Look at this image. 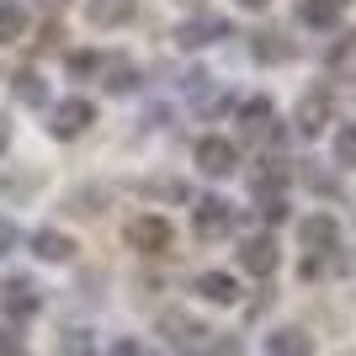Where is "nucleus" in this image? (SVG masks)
Returning a JSON list of instances; mask_svg holds the SVG:
<instances>
[{"instance_id":"nucleus-1","label":"nucleus","mask_w":356,"mask_h":356,"mask_svg":"<svg viewBox=\"0 0 356 356\" xmlns=\"http://www.w3.org/2000/svg\"><path fill=\"white\" fill-rule=\"evenodd\" d=\"M122 239H128V250H138V255H170L176 229H170V218H160V213H138V218H128Z\"/></svg>"},{"instance_id":"nucleus-2","label":"nucleus","mask_w":356,"mask_h":356,"mask_svg":"<svg viewBox=\"0 0 356 356\" xmlns=\"http://www.w3.org/2000/svg\"><path fill=\"white\" fill-rule=\"evenodd\" d=\"M0 314L16 319V325H27V319L43 314V293L32 287V277H6L0 282Z\"/></svg>"},{"instance_id":"nucleus-3","label":"nucleus","mask_w":356,"mask_h":356,"mask_svg":"<svg viewBox=\"0 0 356 356\" xmlns=\"http://www.w3.org/2000/svg\"><path fill=\"white\" fill-rule=\"evenodd\" d=\"M96 122V106L86 102V96H64V102H54V112H48V134L54 138H80Z\"/></svg>"},{"instance_id":"nucleus-4","label":"nucleus","mask_w":356,"mask_h":356,"mask_svg":"<svg viewBox=\"0 0 356 356\" xmlns=\"http://www.w3.org/2000/svg\"><path fill=\"white\" fill-rule=\"evenodd\" d=\"M192 160H197V170H202V176L218 181V176H234V170H239V149L229 144L223 134H208V138H197Z\"/></svg>"},{"instance_id":"nucleus-5","label":"nucleus","mask_w":356,"mask_h":356,"mask_svg":"<svg viewBox=\"0 0 356 356\" xmlns=\"http://www.w3.org/2000/svg\"><path fill=\"white\" fill-rule=\"evenodd\" d=\"M298 239H303V250L330 261V255L341 250V223L330 218V213H309V218H298Z\"/></svg>"},{"instance_id":"nucleus-6","label":"nucleus","mask_w":356,"mask_h":356,"mask_svg":"<svg viewBox=\"0 0 356 356\" xmlns=\"http://www.w3.org/2000/svg\"><path fill=\"white\" fill-rule=\"evenodd\" d=\"M330 112H335V96H330V86H314V90H303V102H298V134L303 138H319L330 128Z\"/></svg>"},{"instance_id":"nucleus-7","label":"nucleus","mask_w":356,"mask_h":356,"mask_svg":"<svg viewBox=\"0 0 356 356\" xmlns=\"http://www.w3.org/2000/svg\"><path fill=\"white\" fill-rule=\"evenodd\" d=\"M277 261H282V250H277V234H245L239 239V266L250 271V277H271L277 271Z\"/></svg>"},{"instance_id":"nucleus-8","label":"nucleus","mask_w":356,"mask_h":356,"mask_svg":"<svg viewBox=\"0 0 356 356\" xmlns=\"http://www.w3.org/2000/svg\"><path fill=\"white\" fill-rule=\"evenodd\" d=\"M239 128H245V138H261V144H282V128H277V106L266 102V96H250V102L239 106Z\"/></svg>"},{"instance_id":"nucleus-9","label":"nucleus","mask_w":356,"mask_h":356,"mask_svg":"<svg viewBox=\"0 0 356 356\" xmlns=\"http://www.w3.org/2000/svg\"><path fill=\"white\" fill-rule=\"evenodd\" d=\"M170 38H176V48H208V43H218V38H234V27H229L223 16H186Z\"/></svg>"},{"instance_id":"nucleus-10","label":"nucleus","mask_w":356,"mask_h":356,"mask_svg":"<svg viewBox=\"0 0 356 356\" xmlns=\"http://www.w3.org/2000/svg\"><path fill=\"white\" fill-rule=\"evenodd\" d=\"M192 229L197 239H223L229 229H234V202H223V197H202L192 213Z\"/></svg>"},{"instance_id":"nucleus-11","label":"nucleus","mask_w":356,"mask_h":356,"mask_svg":"<svg viewBox=\"0 0 356 356\" xmlns=\"http://www.w3.org/2000/svg\"><path fill=\"white\" fill-rule=\"evenodd\" d=\"M266 356H314V335L298 325H282L266 335Z\"/></svg>"},{"instance_id":"nucleus-12","label":"nucleus","mask_w":356,"mask_h":356,"mask_svg":"<svg viewBox=\"0 0 356 356\" xmlns=\"http://www.w3.org/2000/svg\"><path fill=\"white\" fill-rule=\"evenodd\" d=\"M250 59L255 64H287V59H293V43H287L277 27H266V32H255V38H250Z\"/></svg>"},{"instance_id":"nucleus-13","label":"nucleus","mask_w":356,"mask_h":356,"mask_svg":"<svg viewBox=\"0 0 356 356\" xmlns=\"http://www.w3.org/2000/svg\"><path fill=\"white\" fill-rule=\"evenodd\" d=\"M341 11H346V0H298V22H303V27H314V32L335 27V22H341Z\"/></svg>"},{"instance_id":"nucleus-14","label":"nucleus","mask_w":356,"mask_h":356,"mask_svg":"<svg viewBox=\"0 0 356 356\" xmlns=\"http://www.w3.org/2000/svg\"><path fill=\"white\" fill-rule=\"evenodd\" d=\"M160 330H165V335H170V341H176V346H186V351H192V346H197V341H202V335H208V330L197 325L192 314H181V309H170V314H160Z\"/></svg>"},{"instance_id":"nucleus-15","label":"nucleus","mask_w":356,"mask_h":356,"mask_svg":"<svg viewBox=\"0 0 356 356\" xmlns=\"http://www.w3.org/2000/svg\"><path fill=\"white\" fill-rule=\"evenodd\" d=\"M32 255L59 266V261H70V255H74V239L59 234V229H38V234H32Z\"/></svg>"},{"instance_id":"nucleus-16","label":"nucleus","mask_w":356,"mask_h":356,"mask_svg":"<svg viewBox=\"0 0 356 356\" xmlns=\"http://www.w3.org/2000/svg\"><path fill=\"white\" fill-rule=\"evenodd\" d=\"M128 16H134V0H86L90 27H122Z\"/></svg>"},{"instance_id":"nucleus-17","label":"nucleus","mask_w":356,"mask_h":356,"mask_svg":"<svg viewBox=\"0 0 356 356\" xmlns=\"http://www.w3.org/2000/svg\"><path fill=\"white\" fill-rule=\"evenodd\" d=\"M192 287H197V298H208V303H234L239 298V282L229 277V271H202Z\"/></svg>"},{"instance_id":"nucleus-18","label":"nucleus","mask_w":356,"mask_h":356,"mask_svg":"<svg viewBox=\"0 0 356 356\" xmlns=\"http://www.w3.org/2000/svg\"><path fill=\"white\" fill-rule=\"evenodd\" d=\"M11 96H16L22 106H43V102H48V80H43L38 70H16V74H11Z\"/></svg>"},{"instance_id":"nucleus-19","label":"nucleus","mask_w":356,"mask_h":356,"mask_svg":"<svg viewBox=\"0 0 356 356\" xmlns=\"http://www.w3.org/2000/svg\"><path fill=\"white\" fill-rule=\"evenodd\" d=\"M102 70H106L102 86L112 90V96H122V90H134V86H138V70H134L128 59H102Z\"/></svg>"},{"instance_id":"nucleus-20","label":"nucleus","mask_w":356,"mask_h":356,"mask_svg":"<svg viewBox=\"0 0 356 356\" xmlns=\"http://www.w3.org/2000/svg\"><path fill=\"white\" fill-rule=\"evenodd\" d=\"M22 32H27V11L16 0H0V43H22Z\"/></svg>"},{"instance_id":"nucleus-21","label":"nucleus","mask_w":356,"mask_h":356,"mask_svg":"<svg viewBox=\"0 0 356 356\" xmlns=\"http://www.w3.org/2000/svg\"><path fill=\"white\" fill-rule=\"evenodd\" d=\"M64 70H70L74 80H90V74L102 70V54H96V48H74V54H64Z\"/></svg>"},{"instance_id":"nucleus-22","label":"nucleus","mask_w":356,"mask_h":356,"mask_svg":"<svg viewBox=\"0 0 356 356\" xmlns=\"http://www.w3.org/2000/svg\"><path fill=\"white\" fill-rule=\"evenodd\" d=\"M255 208H261V223H287V197L282 192H255Z\"/></svg>"},{"instance_id":"nucleus-23","label":"nucleus","mask_w":356,"mask_h":356,"mask_svg":"<svg viewBox=\"0 0 356 356\" xmlns=\"http://www.w3.org/2000/svg\"><path fill=\"white\" fill-rule=\"evenodd\" d=\"M335 165H341V170L356 165V122H346L341 134H335Z\"/></svg>"},{"instance_id":"nucleus-24","label":"nucleus","mask_w":356,"mask_h":356,"mask_svg":"<svg viewBox=\"0 0 356 356\" xmlns=\"http://www.w3.org/2000/svg\"><path fill=\"white\" fill-rule=\"evenodd\" d=\"M144 192L149 197H170V202H186V197H192L186 181H144Z\"/></svg>"},{"instance_id":"nucleus-25","label":"nucleus","mask_w":356,"mask_h":356,"mask_svg":"<svg viewBox=\"0 0 356 356\" xmlns=\"http://www.w3.org/2000/svg\"><path fill=\"white\" fill-rule=\"evenodd\" d=\"M303 181H309V186H314L319 197H335V192H341V181H335V176H325V170H303Z\"/></svg>"},{"instance_id":"nucleus-26","label":"nucleus","mask_w":356,"mask_h":356,"mask_svg":"<svg viewBox=\"0 0 356 356\" xmlns=\"http://www.w3.org/2000/svg\"><path fill=\"white\" fill-rule=\"evenodd\" d=\"M112 356H160L154 346H144V341H134V335H122L118 346H112Z\"/></svg>"},{"instance_id":"nucleus-27","label":"nucleus","mask_w":356,"mask_h":356,"mask_svg":"<svg viewBox=\"0 0 356 356\" xmlns=\"http://www.w3.org/2000/svg\"><path fill=\"white\" fill-rule=\"evenodd\" d=\"M356 54V32H341V43L330 48V64H341V59H351Z\"/></svg>"},{"instance_id":"nucleus-28","label":"nucleus","mask_w":356,"mask_h":356,"mask_svg":"<svg viewBox=\"0 0 356 356\" xmlns=\"http://www.w3.org/2000/svg\"><path fill=\"white\" fill-rule=\"evenodd\" d=\"M0 356H27V351H22V335H11V330H0Z\"/></svg>"},{"instance_id":"nucleus-29","label":"nucleus","mask_w":356,"mask_h":356,"mask_svg":"<svg viewBox=\"0 0 356 356\" xmlns=\"http://www.w3.org/2000/svg\"><path fill=\"white\" fill-rule=\"evenodd\" d=\"M64 356H96V346H90L86 335H70V346H64Z\"/></svg>"},{"instance_id":"nucleus-30","label":"nucleus","mask_w":356,"mask_h":356,"mask_svg":"<svg viewBox=\"0 0 356 356\" xmlns=\"http://www.w3.org/2000/svg\"><path fill=\"white\" fill-rule=\"evenodd\" d=\"M11 245H16V223L0 218V255H11Z\"/></svg>"},{"instance_id":"nucleus-31","label":"nucleus","mask_w":356,"mask_h":356,"mask_svg":"<svg viewBox=\"0 0 356 356\" xmlns=\"http://www.w3.org/2000/svg\"><path fill=\"white\" fill-rule=\"evenodd\" d=\"M11 149V118H0V154Z\"/></svg>"},{"instance_id":"nucleus-32","label":"nucleus","mask_w":356,"mask_h":356,"mask_svg":"<svg viewBox=\"0 0 356 356\" xmlns=\"http://www.w3.org/2000/svg\"><path fill=\"white\" fill-rule=\"evenodd\" d=\"M239 6H245V11H266L271 0H239Z\"/></svg>"},{"instance_id":"nucleus-33","label":"nucleus","mask_w":356,"mask_h":356,"mask_svg":"<svg viewBox=\"0 0 356 356\" xmlns=\"http://www.w3.org/2000/svg\"><path fill=\"white\" fill-rule=\"evenodd\" d=\"M181 356H213V351H197V346H192V351H181Z\"/></svg>"},{"instance_id":"nucleus-34","label":"nucleus","mask_w":356,"mask_h":356,"mask_svg":"<svg viewBox=\"0 0 356 356\" xmlns=\"http://www.w3.org/2000/svg\"><path fill=\"white\" fill-rule=\"evenodd\" d=\"M186 6H202V0H186Z\"/></svg>"}]
</instances>
